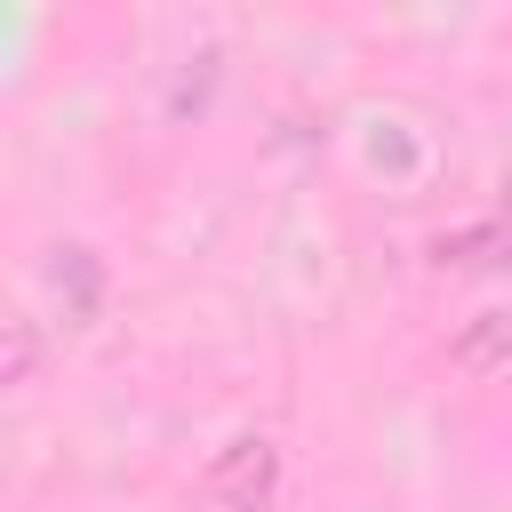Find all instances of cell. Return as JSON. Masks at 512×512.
I'll return each instance as SVG.
<instances>
[{
	"instance_id": "cell-1",
	"label": "cell",
	"mask_w": 512,
	"mask_h": 512,
	"mask_svg": "<svg viewBox=\"0 0 512 512\" xmlns=\"http://www.w3.org/2000/svg\"><path fill=\"white\" fill-rule=\"evenodd\" d=\"M272 480H280L272 440H232V448L208 464V496H200V512H272Z\"/></svg>"
}]
</instances>
